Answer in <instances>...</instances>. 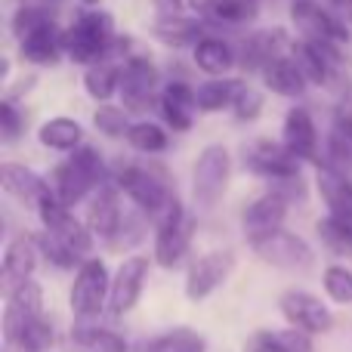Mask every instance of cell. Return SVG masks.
<instances>
[{"label": "cell", "instance_id": "1", "mask_svg": "<svg viewBox=\"0 0 352 352\" xmlns=\"http://www.w3.org/2000/svg\"><path fill=\"white\" fill-rule=\"evenodd\" d=\"M115 186L121 188V195H127L136 210L146 219H152V223H158L176 201V195H173V188L167 186L164 173L152 170V167H142V164H130V161L115 170Z\"/></svg>", "mask_w": 352, "mask_h": 352}, {"label": "cell", "instance_id": "2", "mask_svg": "<svg viewBox=\"0 0 352 352\" xmlns=\"http://www.w3.org/2000/svg\"><path fill=\"white\" fill-rule=\"evenodd\" d=\"M115 47H118V34L109 12L87 10L65 31V53L87 68L96 65V62H105L115 53Z\"/></svg>", "mask_w": 352, "mask_h": 352}, {"label": "cell", "instance_id": "3", "mask_svg": "<svg viewBox=\"0 0 352 352\" xmlns=\"http://www.w3.org/2000/svg\"><path fill=\"white\" fill-rule=\"evenodd\" d=\"M99 186H105V161H102V155L90 146H80L78 152L68 161H62L53 173L56 198L68 207L87 201V195L96 192Z\"/></svg>", "mask_w": 352, "mask_h": 352}, {"label": "cell", "instance_id": "4", "mask_svg": "<svg viewBox=\"0 0 352 352\" xmlns=\"http://www.w3.org/2000/svg\"><path fill=\"white\" fill-rule=\"evenodd\" d=\"M232 179V155L226 146L210 142L198 152L192 167V198L201 210H213L226 198Z\"/></svg>", "mask_w": 352, "mask_h": 352}, {"label": "cell", "instance_id": "5", "mask_svg": "<svg viewBox=\"0 0 352 352\" xmlns=\"http://www.w3.org/2000/svg\"><path fill=\"white\" fill-rule=\"evenodd\" d=\"M109 297H111L109 266H105V260H99V256H90V260L74 272L68 306H72L74 318L90 322V318L102 316V309H109Z\"/></svg>", "mask_w": 352, "mask_h": 352}, {"label": "cell", "instance_id": "6", "mask_svg": "<svg viewBox=\"0 0 352 352\" xmlns=\"http://www.w3.org/2000/svg\"><path fill=\"white\" fill-rule=\"evenodd\" d=\"M161 78H158V68L148 56H130L124 59V68H121V102L130 115H148L155 105L161 102V90L158 87Z\"/></svg>", "mask_w": 352, "mask_h": 352}, {"label": "cell", "instance_id": "7", "mask_svg": "<svg viewBox=\"0 0 352 352\" xmlns=\"http://www.w3.org/2000/svg\"><path fill=\"white\" fill-rule=\"evenodd\" d=\"M195 232V217L176 198L173 207L155 223V263L161 269H176L188 254Z\"/></svg>", "mask_w": 352, "mask_h": 352}, {"label": "cell", "instance_id": "8", "mask_svg": "<svg viewBox=\"0 0 352 352\" xmlns=\"http://www.w3.org/2000/svg\"><path fill=\"white\" fill-rule=\"evenodd\" d=\"M291 22L303 34V41L322 43V47L343 50L352 41V31L346 22L334 16L328 6L316 3V0H294L291 3Z\"/></svg>", "mask_w": 352, "mask_h": 352}, {"label": "cell", "instance_id": "9", "mask_svg": "<svg viewBox=\"0 0 352 352\" xmlns=\"http://www.w3.org/2000/svg\"><path fill=\"white\" fill-rule=\"evenodd\" d=\"M43 223V232H50L53 238H59L65 248H72L80 260H90L93 254V244H96V235L90 232L87 219L74 217V210L68 204H62L59 198H50L47 204L37 210Z\"/></svg>", "mask_w": 352, "mask_h": 352}, {"label": "cell", "instance_id": "10", "mask_svg": "<svg viewBox=\"0 0 352 352\" xmlns=\"http://www.w3.org/2000/svg\"><path fill=\"white\" fill-rule=\"evenodd\" d=\"M244 167L254 176H263V179L287 182V179H297L300 176L303 161H300L285 142L254 140L244 146Z\"/></svg>", "mask_w": 352, "mask_h": 352}, {"label": "cell", "instance_id": "11", "mask_svg": "<svg viewBox=\"0 0 352 352\" xmlns=\"http://www.w3.org/2000/svg\"><path fill=\"white\" fill-rule=\"evenodd\" d=\"M254 254L260 256L266 266L275 269H287V272H306V269L316 266V250L306 238H300L297 232L278 229L275 235L263 238V241L254 244Z\"/></svg>", "mask_w": 352, "mask_h": 352}, {"label": "cell", "instance_id": "12", "mask_svg": "<svg viewBox=\"0 0 352 352\" xmlns=\"http://www.w3.org/2000/svg\"><path fill=\"white\" fill-rule=\"evenodd\" d=\"M232 269H235V254H232L229 248L201 254L198 260H192V266H188V272H186V297L192 300V303L207 300L217 287L226 285Z\"/></svg>", "mask_w": 352, "mask_h": 352}, {"label": "cell", "instance_id": "13", "mask_svg": "<svg viewBox=\"0 0 352 352\" xmlns=\"http://www.w3.org/2000/svg\"><path fill=\"white\" fill-rule=\"evenodd\" d=\"M278 309L291 328L303 331V334H309V337L328 334V331L334 328L331 309L309 291H297V287H294V291H285L278 297Z\"/></svg>", "mask_w": 352, "mask_h": 352}, {"label": "cell", "instance_id": "14", "mask_svg": "<svg viewBox=\"0 0 352 352\" xmlns=\"http://www.w3.org/2000/svg\"><path fill=\"white\" fill-rule=\"evenodd\" d=\"M287 207H291V201H287L281 192H275V188L266 192V195H260L256 201H250V204L244 207L241 232H244V238H248L250 248H254L256 241H263V238L275 235L278 229H285Z\"/></svg>", "mask_w": 352, "mask_h": 352}, {"label": "cell", "instance_id": "15", "mask_svg": "<svg viewBox=\"0 0 352 352\" xmlns=\"http://www.w3.org/2000/svg\"><path fill=\"white\" fill-rule=\"evenodd\" d=\"M124 223H127V210L121 204V188L115 182H105L93 192L90 204H87V226L99 241L115 244V238L121 235Z\"/></svg>", "mask_w": 352, "mask_h": 352}, {"label": "cell", "instance_id": "16", "mask_svg": "<svg viewBox=\"0 0 352 352\" xmlns=\"http://www.w3.org/2000/svg\"><path fill=\"white\" fill-rule=\"evenodd\" d=\"M148 256L146 254H133L118 266V272L111 275V297H109V312L115 318L127 316L142 297V287L148 278Z\"/></svg>", "mask_w": 352, "mask_h": 352}, {"label": "cell", "instance_id": "17", "mask_svg": "<svg viewBox=\"0 0 352 352\" xmlns=\"http://www.w3.org/2000/svg\"><path fill=\"white\" fill-rule=\"evenodd\" d=\"M0 182H3V192L10 198H16L25 207H34V210H41L50 198H56L53 182L25 164H12V161L0 164Z\"/></svg>", "mask_w": 352, "mask_h": 352}, {"label": "cell", "instance_id": "18", "mask_svg": "<svg viewBox=\"0 0 352 352\" xmlns=\"http://www.w3.org/2000/svg\"><path fill=\"white\" fill-rule=\"evenodd\" d=\"M316 192L322 198L328 217L340 219V223H352V179L346 176V170H337L328 161H318Z\"/></svg>", "mask_w": 352, "mask_h": 352}, {"label": "cell", "instance_id": "19", "mask_svg": "<svg viewBox=\"0 0 352 352\" xmlns=\"http://www.w3.org/2000/svg\"><path fill=\"white\" fill-rule=\"evenodd\" d=\"M281 142L297 155L300 161H312L318 164V127H316V118L309 115V109L303 105H294L291 111L285 115V124H281Z\"/></svg>", "mask_w": 352, "mask_h": 352}, {"label": "cell", "instance_id": "20", "mask_svg": "<svg viewBox=\"0 0 352 352\" xmlns=\"http://www.w3.org/2000/svg\"><path fill=\"white\" fill-rule=\"evenodd\" d=\"M37 256H41V250H37L34 235H19V238H12V241L6 244L3 263H0L3 294H10L12 287L31 281V275H34V269H37Z\"/></svg>", "mask_w": 352, "mask_h": 352}, {"label": "cell", "instance_id": "21", "mask_svg": "<svg viewBox=\"0 0 352 352\" xmlns=\"http://www.w3.org/2000/svg\"><path fill=\"white\" fill-rule=\"evenodd\" d=\"M294 59H297V65L303 68L306 80L316 87H328L331 80L337 78V72H340V50L334 47H322V43H312V41H303L300 37L297 43H294Z\"/></svg>", "mask_w": 352, "mask_h": 352}, {"label": "cell", "instance_id": "22", "mask_svg": "<svg viewBox=\"0 0 352 352\" xmlns=\"http://www.w3.org/2000/svg\"><path fill=\"white\" fill-rule=\"evenodd\" d=\"M294 50V41L285 34L281 28H266V31H256L254 37L244 41V50H241V65L248 72H266L275 59L287 56Z\"/></svg>", "mask_w": 352, "mask_h": 352}, {"label": "cell", "instance_id": "23", "mask_svg": "<svg viewBox=\"0 0 352 352\" xmlns=\"http://www.w3.org/2000/svg\"><path fill=\"white\" fill-rule=\"evenodd\" d=\"M158 109H161V115H164L167 127L176 130V133H186L195 124L198 99H195V90L186 80H170V84H164V90H161Z\"/></svg>", "mask_w": 352, "mask_h": 352}, {"label": "cell", "instance_id": "24", "mask_svg": "<svg viewBox=\"0 0 352 352\" xmlns=\"http://www.w3.org/2000/svg\"><path fill=\"white\" fill-rule=\"evenodd\" d=\"M19 53L31 65H56L65 53V31L56 28V22L43 25V28L31 31L28 37L19 41Z\"/></svg>", "mask_w": 352, "mask_h": 352}, {"label": "cell", "instance_id": "25", "mask_svg": "<svg viewBox=\"0 0 352 352\" xmlns=\"http://www.w3.org/2000/svg\"><path fill=\"white\" fill-rule=\"evenodd\" d=\"M195 65L198 72H204L207 78H232V68H235V50H232L229 41L223 37L204 34L198 43H195Z\"/></svg>", "mask_w": 352, "mask_h": 352}, {"label": "cell", "instance_id": "26", "mask_svg": "<svg viewBox=\"0 0 352 352\" xmlns=\"http://www.w3.org/2000/svg\"><path fill=\"white\" fill-rule=\"evenodd\" d=\"M248 90L241 78H213V80H204L198 84L195 90V99H198V111L204 115H213V111H226V109H235L238 96Z\"/></svg>", "mask_w": 352, "mask_h": 352}, {"label": "cell", "instance_id": "27", "mask_svg": "<svg viewBox=\"0 0 352 352\" xmlns=\"http://www.w3.org/2000/svg\"><path fill=\"white\" fill-rule=\"evenodd\" d=\"M263 84L272 93H278V96L300 99L306 93V87H309V80H306L303 68L297 65L294 53H287V56H281V59H275L272 65L263 72Z\"/></svg>", "mask_w": 352, "mask_h": 352}, {"label": "cell", "instance_id": "28", "mask_svg": "<svg viewBox=\"0 0 352 352\" xmlns=\"http://www.w3.org/2000/svg\"><path fill=\"white\" fill-rule=\"evenodd\" d=\"M195 10L213 25H248L260 16V0H198Z\"/></svg>", "mask_w": 352, "mask_h": 352}, {"label": "cell", "instance_id": "29", "mask_svg": "<svg viewBox=\"0 0 352 352\" xmlns=\"http://www.w3.org/2000/svg\"><path fill=\"white\" fill-rule=\"evenodd\" d=\"M37 142L50 152H78L84 146V127H80L74 118H65V115H56L50 121H43L37 127Z\"/></svg>", "mask_w": 352, "mask_h": 352}, {"label": "cell", "instance_id": "30", "mask_svg": "<svg viewBox=\"0 0 352 352\" xmlns=\"http://www.w3.org/2000/svg\"><path fill=\"white\" fill-rule=\"evenodd\" d=\"M121 68L124 65L109 62V59L90 65L84 72V90L90 93L99 105H105L111 96H118V93H121Z\"/></svg>", "mask_w": 352, "mask_h": 352}, {"label": "cell", "instance_id": "31", "mask_svg": "<svg viewBox=\"0 0 352 352\" xmlns=\"http://www.w3.org/2000/svg\"><path fill=\"white\" fill-rule=\"evenodd\" d=\"M328 164L337 170L352 167V109H340L328 133Z\"/></svg>", "mask_w": 352, "mask_h": 352}, {"label": "cell", "instance_id": "32", "mask_svg": "<svg viewBox=\"0 0 352 352\" xmlns=\"http://www.w3.org/2000/svg\"><path fill=\"white\" fill-rule=\"evenodd\" d=\"M155 34L167 47H186V43H198L204 37V31H201V19H188L179 12V16H158Z\"/></svg>", "mask_w": 352, "mask_h": 352}, {"label": "cell", "instance_id": "33", "mask_svg": "<svg viewBox=\"0 0 352 352\" xmlns=\"http://www.w3.org/2000/svg\"><path fill=\"white\" fill-rule=\"evenodd\" d=\"M72 352H127V343L115 331L78 324L72 331Z\"/></svg>", "mask_w": 352, "mask_h": 352}, {"label": "cell", "instance_id": "34", "mask_svg": "<svg viewBox=\"0 0 352 352\" xmlns=\"http://www.w3.org/2000/svg\"><path fill=\"white\" fill-rule=\"evenodd\" d=\"M124 142L140 155H164L170 148V133L155 121H133V127H130Z\"/></svg>", "mask_w": 352, "mask_h": 352}, {"label": "cell", "instance_id": "35", "mask_svg": "<svg viewBox=\"0 0 352 352\" xmlns=\"http://www.w3.org/2000/svg\"><path fill=\"white\" fill-rule=\"evenodd\" d=\"M6 309H12L22 318H43V287L34 278L12 287L6 294Z\"/></svg>", "mask_w": 352, "mask_h": 352}, {"label": "cell", "instance_id": "36", "mask_svg": "<svg viewBox=\"0 0 352 352\" xmlns=\"http://www.w3.org/2000/svg\"><path fill=\"white\" fill-rule=\"evenodd\" d=\"M93 127H96L102 136H109V140H127L133 121H130V111L124 109V105L105 102L93 111Z\"/></svg>", "mask_w": 352, "mask_h": 352}, {"label": "cell", "instance_id": "37", "mask_svg": "<svg viewBox=\"0 0 352 352\" xmlns=\"http://www.w3.org/2000/svg\"><path fill=\"white\" fill-rule=\"evenodd\" d=\"M316 232L328 250L352 256V223H340V219H334V217H324V219H318Z\"/></svg>", "mask_w": 352, "mask_h": 352}, {"label": "cell", "instance_id": "38", "mask_svg": "<svg viewBox=\"0 0 352 352\" xmlns=\"http://www.w3.org/2000/svg\"><path fill=\"white\" fill-rule=\"evenodd\" d=\"M34 241H37V250H41V254L50 260V266H56V269H74V266L80 269L87 263V260H80V256L74 254L72 248H65L59 238L50 235V232H41V235H34Z\"/></svg>", "mask_w": 352, "mask_h": 352}, {"label": "cell", "instance_id": "39", "mask_svg": "<svg viewBox=\"0 0 352 352\" xmlns=\"http://www.w3.org/2000/svg\"><path fill=\"white\" fill-rule=\"evenodd\" d=\"M50 22H53V16H50L47 10H41V6H19L10 19V31L16 41H22V37H28L31 31L43 28V25H50Z\"/></svg>", "mask_w": 352, "mask_h": 352}, {"label": "cell", "instance_id": "40", "mask_svg": "<svg viewBox=\"0 0 352 352\" xmlns=\"http://www.w3.org/2000/svg\"><path fill=\"white\" fill-rule=\"evenodd\" d=\"M324 294H328L334 303H352V269L346 266H328L322 275Z\"/></svg>", "mask_w": 352, "mask_h": 352}, {"label": "cell", "instance_id": "41", "mask_svg": "<svg viewBox=\"0 0 352 352\" xmlns=\"http://www.w3.org/2000/svg\"><path fill=\"white\" fill-rule=\"evenodd\" d=\"M22 130H25V118H22V111L16 109V102H12L10 96L0 102V136H3L6 142H12V140H19L22 136Z\"/></svg>", "mask_w": 352, "mask_h": 352}, {"label": "cell", "instance_id": "42", "mask_svg": "<svg viewBox=\"0 0 352 352\" xmlns=\"http://www.w3.org/2000/svg\"><path fill=\"white\" fill-rule=\"evenodd\" d=\"M192 337H195L192 331L176 328V331H167V334H161V337H152V340L142 346V352H179Z\"/></svg>", "mask_w": 352, "mask_h": 352}, {"label": "cell", "instance_id": "43", "mask_svg": "<svg viewBox=\"0 0 352 352\" xmlns=\"http://www.w3.org/2000/svg\"><path fill=\"white\" fill-rule=\"evenodd\" d=\"M260 111H263V93H256L254 87H248V90L238 96L232 115H235L241 124H250V121H256V118H260Z\"/></svg>", "mask_w": 352, "mask_h": 352}, {"label": "cell", "instance_id": "44", "mask_svg": "<svg viewBox=\"0 0 352 352\" xmlns=\"http://www.w3.org/2000/svg\"><path fill=\"white\" fill-rule=\"evenodd\" d=\"M272 337L281 346V352H312V337L303 334V331H297V328L272 331Z\"/></svg>", "mask_w": 352, "mask_h": 352}, {"label": "cell", "instance_id": "45", "mask_svg": "<svg viewBox=\"0 0 352 352\" xmlns=\"http://www.w3.org/2000/svg\"><path fill=\"white\" fill-rule=\"evenodd\" d=\"M158 6V16H179L186 6H195L198 0H152Z\"/></svg>", "mask_w": 352, "mask_h": 352}, {"label": "cell", "instance_id": "46", "mask_svg": "<svg viewBox=\"0 0 352 352\" xmlns=\"http://www.w3.org/2000/svg\"><path fill=\"white\" fill-rule=\"evenodd\" d=\"M324 6H328V10L334 12L340 22L352 25V0H324Z\"/></svg>", "mask_w": 352, "mask_h": 352}, {"label": "cell", "instance_id": "47", "mask_svg": "<svg viewBox=\"0 0 352 352\" xmlns=\"http://www.w3.org/2000/svg\"><path fill=\"white\" fill-rule=\"evenodd\" d=\"M179 352H207V343H204V340H201V337H198V334H195V337H192V340H188V343H186V346H182Z\"/></svg>", "mask_w": 352, "mask_h": 352}, {"label": "cell", "instance_id": "48", "mask_svg": "<svg viewBox=\"0 0 352 352\" xmlns=\"http://www.w3.org/2000/svg\"><path fill=\"white\" fill-rule=\"evenodd\" d=\"M80 3H84V6H99L102 0H80Z\"/></svg>", "mask_w": 352, "mask_h": 352}, {"label": "cell", "instance_id": "49", "mask_svg": "<svg viewBox=\"0 0 352 352\" xmlns=\"http://www.w3.org/2000/svg\"><path fill=\"white\" fill-rule=\"evenodd\" d=\"M3 352H19V349H12V346H3Z\"/></svg>", "mask_w": 352, "mask_h": 352}]
</instances>
